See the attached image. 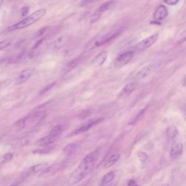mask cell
I'll use <instances>...</instances> for the list:
<instances>
[{
    "instance_id": "31",
    "label": "cell",
    "mask_w": 186,
    "mask_h": 186,
    "mask_svg": "<svg viewBox=\"0 0 186 186\" xmlns=\"http://www.w3.org/2000/svg\"><path fill=\"white\" fill-rule=\"evenodd\" d=\"M90 111L89 110H85L84 111L81 113V115H80V117H81L82 118H84L86 117H88V116H89L90 114Z\"/></svg>"
},
{
    "instance_id": "19",
    "label": "cell",
    "mask_w": 186,
    "mask_h": 186,
    "mask_svg": "<svg viewBox=\"0 0 186 186\" xmlns=\"http://www.w3.org/2000/svg\"><path fill=\"white\" fill-rule=\"evenodd\" d=\"M77 145L76 144L71 143L69 144L64 148L63 151L64 153L67 155H69L73 153L77 149Z\"/></svg>"
},
{
    "instance_id": "26",
    "label": "cell",
    "mask_w": 186,
    "mask_h": 186,
    "mask_svg": "<svg viewBox=\"0 0 186 186\" xmlns=\"http://www.w3.org/2000/svg\"><path fill=\"white\" fill-rule=\"evenodd\" d=\"M51 150V148H45L43 149L36 150L34 151L33 153H35L45 154L47 153Z\"/></svg>"
},
{
    "instance_id": "13",
    "label": "cell",
    "mask_w": 186,
    "mask_h": 186,
    "mask_svg": "<svg viewBox=\"0 0 186 186\" xmlns=\"http://www.w3.org/2000/svg\"><path fill=\"white\" fill-rule=\"evenodd\" d=\"M107 57V53L105 51L101 52L96 57L92 63V66L94 68L101 66L105 63Z\"/></svg>"
},
{
    "instance_id": "2",
    "label": "cell",
    "mask_w": 186,
    "mask_h": 186,
    "mask_svg": "<svg viewBox=\"0 0 186 186\" xmlns=\"http://www.w3.org/2000/svg\"><path fill=\"white\" fill-rule=\"evenodd\" d=\"M45 9H40L34 12L29 17L18 23L6 29L2 32L3 34H7L16 30L23 29L29 26L41 19L46 13Z\"/></svg>"
},
{
    "instance_id": "34",
    "label": "cell",
    "mask_w": 186,
    "mask_h": 186,
    "mask_svg": "<svg viewBox=\"0 0 186 186\" xmlns=\"http://www.w3.org/2000/svg\"><path fill=\"white\" fill-rule=\"evenodd\" d=\"M128 185L130 186H137V183L134 180H130L128 182Z\"/></svg>"
},
{
    "instance_id": "18",
    "label": "cell",
    "mask_w": 186,
    "mask_h": 186,
    "mask_svg": "<svg viewBox=\"0 0 186 186\" xmlns=\"http://www.w3.org/2000/svg\"><path fill=\"white\" fill-rule=\"evenodd\" d=\"M120 158V155L118 154L113 155L109 158L104 165L105 168H108L111 167Z\"/></svg>"
},
{
    "instance_id": "4",
    "label": "cell",
    "mask_w": 186,
    "mask_h": 186,
    "mask_svg": "<svg viewBox=\"0 0 186 186\" xmlns=\"http://www.w3.org/2000/svg\"><path fill=\"white\" fill-rule=\"evenodd\" d=\"M61 135L59 133L51 130L49 135L39 140L36 143L35 145L38 147H45L50 145L54 142Z\"/></svg>"
},
{
    "instance_id": "15",
    "label": "cell",
    "mask_w": 186,
    "mask_h": 186,
    "mask_svg": "<svg viewBox=\"0 0 186 186\" xmlns=\"http://www.w3.org/2000/svg\"><path fill=\"white\" fill-rule=\"evenodd\" d=\"M136 87V85L134 83H131L127 84L122 89L121 95L125 97H128L135 90Z\"/></svg>"
},
{
    "instance_id": "30",
    "label": "cell",
    "mask_w": 186,
    "mask_h": 186,
    "mask_svg": "<svg viewBox=\"0 0 186 186\" xmlns=\"http://www.w3.org/2000/svg\"><path fill=\"white\" fill-rule=\"evenodd\" d=\"M163 1L168 5H174L178 2L179 0H163Z\"/></svg>"
},
{
    "instance_id": "21",
    "label": "cell",
    "mask_w": 186,
    "mask_h": 186,
    "mask_svg": "<svg viewBox=\"0 0 186 186\" xmlns=\"http://www.w3.org/2000/svg\"><path fill=\"white\" fill-rule=\"evenodd\" d=\"M114 3L113 1H109L102 5L98 10L97 12L101 13L109 10Z\"/></svg>"
},
{
    "instance_id": "14",
    "label": "cell",
    "mask_w": 186,
    "mask_h": 186,
    "mask_svg": "<svg viewBox=\"0 0 186 186\" xmlns=\"http://www.w3.org/2000/svg\"><path fill=\"white\" fill-rule=\"evenodd\" d=\"M153 69L152 65H149L146 66L138 73L136 76V78L139 79L144 78L151 73Z\"/></svg>"
},
{
    "instance_id": "3",
    "label": "cell",
    "mask_w": 186,
    "mask_h": 186,
    "mask_svg": "<svg viewBox=\"0 0 186 186\" xmlns=\"http://www.w3.org/2000/svg\"><path fill=\"white\" fill-rule=\"evenodd\" d=\"M121 33V30L119 29L103 36L95 42L94 47L100 46L110 42L118 37Z\"/></svg>"
},
{
    "instance_id": "16",
    "label": "cell",
    "mask_w": 186,
    "mask_h": 186,
    "mask_svg": "<svg viewBox=\"0 0 186 186\" xmlns=\"http://www.w3.org/2000/svg\"><path fill=\"white\" fill-rule=\"evenodd\" d=\"M115 174L113 171L109 172L101 179L99 183V186H103L109 183L114 179Z\"/></svg>"
},
{
    "instance_id": "33",
    "label": "cell",
    "mask_w": 186,
    "mask_h": 186,
    "mask_svg": "<svg viewBox=\"0 0 186 186\" xmlns=\"http://www.w3.org/2000/svg\"><path fill=\"white\" fill-rule=\"evenodd\" d=\"M48 27H44L42 28L41 29H40L38 31L37 34V36H41L43 34L45 33L46 31L48 29Z\"/></svg>"
},
{
    "instance_id": "28",
    "label": "cell",
    "mask_w": 186,
    "mask_h": 186,
    "mask_svg": "<svg viewBox=\"0 0 186 186\" xmlns=\"http://www.w3.org/2000/svg\"><path fill=\"white\" fill-rule=\"evenodd\" d=\"M11 80L7 79L5 80V81H3L2 83H1V89H3L6 87L8 86L11 83Z\"/></svg>"
},
{
    "instance_id": "5",
    "label": "cell",
    "mask_w": 186,
    "mask_h": 186,
    "mask_svg": "<svg viewBox=\"0 0 186 186\" xmlns=\"http://www.w3.org/2000/svg\"><path fill=\"white\" fill-rule=\"evenodd\" d=\"M158 37L159 34H156L143 39L136 46V49L139 51L145 50L154 44Z\"/></svg>"
},
{
    "instance_id": "24",
    "label": "cell",
    "mask_w": 186,
    "mask_h": 186,
    "mask_svg": "<svg viewBox=\"0 0 186 186\" xmlns=\"http://www.w3.org/2000/svg\"><path fill=\"white\" fill-rule=\"evenodd\" d=\"M145 111V109L142 110L140 111L138 114L137 115V116H136L135 118L133 119V121H131V122L130 123V125H134V124H135L136 122H137V121L140 118V117H141V116L143 115V114L144 113Z\"/></svg>"
},
{
    "instance_id": "9",
    "label": "cell",
    "mask_w": 186,
    "mask_h": 186,
    "mask_svg": "<svg viewBox=\"0 0 186 186\" xmlns=\"http://www.w3.org/2000/svg\"><path fill=\"white\" fill-rule=\"evenodd\" d=\"M103 118H99L95 121H92L89 122L86 125L82 126L81 127L78 128L77 129L75 130L71 133V136H74L79 134L81 133H85L89 130L91 128L93 127L94 126L97 125V124L101 122L102 121Z\"/></svg>"
},
{
    "instance_id": "12",
    "label": "cell",
    "mask_w": 186,
    "mask_h": 186,
    "mask_svg": "<svg viewBox=\"0 0 186 186\" xmlns=\"http://www.w3.org/2000/svg\"><path fill=\"white\" fill-rule=\"evenodd\" d=\"M81 57H78L70 61L64 67L62 71L61 74L63 75H65L73 70L79 65L81 62Z\"/></svg>"
},
{
    "instance_id": "1",
    "label": "cell",
    "mask_w": 186,
    "mask_h": 186,
    "mask_svg": "<svg viewBox=\"0 0 186 186\" xmlns=\"http://www.w3.org/2000/svg\"><path fill=\"white\" fill-rule=\"evenodd\" d=\"M101 151L100 149H98L86 156L70 177L69 181V185H75L80 182L90 172L99 158Z\"/></svg>"
},
{
    "instance_id": "7",
    "label": "cell",
    "mask_w": 186,
    "mask_h": 186,
    "mask_svg": "<svg viewBox=\"0 0 186 186\" xmlns=\"http://www.w3.org/2000/svg\"><path fill=\"white\" fill-rule=\"evenodd\" d=\"M134 54V52L133 51L126 52L122 54L115 60V65L118 67L123 66L131 61Z\"/></svg>"
},
{
    "instance_id": "23",
    "label": "cell",
    "mask_w": 186,
    "mask_h": 186,
    "mask_svg": "<svg viewBox=\"0 0 186 186\" xmlns=\"http://www.w3.org/2000/svg\"><path fill=\"white\" fill-rule=\"evenodd\" d=\"M13 40L12 39H8L1 42L0 43V50L2 51L6 49L10 45Z\"/></svg>"
},
{
    "instance_id": "35",
    "label": "cell",
    "mask_w": 186,
    "mask_h": 186,
    "mask_svg": "<svg viewBox=\"0 0 186 186\" xmlns=\"http://www.w3.org/2000/svg\"><path fill=\"white\" fill-rule=\"evenodd\" d=\"M182 84L184 86H186V75L184 79Z\"/></svg>"
},
{
    "instance_id": "8",
    "label": "cell",
    "mask_w": 186,
    "mask_h": 186,
    "mask_svg": "<svg viewBox=\"0 0 186 186\" xmlns=\"http://www.w3.org/2000/svg\"><path fill=\"white\" fill-rule=\"evenodd\" d=\"M69 41L67 36H63L55 40L49 45V49L53 51H57L63 48L69 43Z\"/></svg>"
},
{
    "instance_id": "17",
    "label": "cell",
    "mask_w": 186,
    "mask_h": 186,
    "mask_svg": "<svg viewBox=\"0 0 186 186\" xmlns=\"http://www.w3.org/2000/svg\"><path fill=\"white\" fill-rule=\"evenodd\" d=\"M47 164L46 163L40 164L30 168L26 172V173L28 175H30L32 173H37V172L41 171V170L45 168L46 167H47Z\"/></svg>"
},
{
    "instance_id": "32",
    "label": "cell",
    "mask_w": 186,
    "mask_h": 186,
    "mask_svg": "<svg viewBox=\"0 0 186 186\" xmlns=\"http://www.w3.org/2000/svg\"><path fill=\"white\" fill-rule=\"evenodd\" d=\"M13 156L12 154L7 153L3 155V159L4 161H5L9 160H11Z\"/></svg>"
},
{
    "instance_id": "10",
    "label": "cell",
    "mask_w": 186,
    "mask_h": 186,
    "mask_svg": "<svg viewBox=\"0 0 186 186\" xmlns=\"http://www.w3.org/2000/svg\"><path fill=\"white\" fill-rule=\"evenodd\" d=\"M168 15V10L166 7L163 5L159 6L154 13L153 17L156 21H161L165 19Z\"/></svg>"
},
{
    "instance_id": "36",
    "label": "cell",
    "mask_w": 186,
    "mask_h": 186,
    "mask_svg": "<svg viewBox=\"0 0 186 186\" xmlns=\"http://www.w3.org/2000/svg\"><path fill=\"white\" fill-rule=\"evenodd\" d=\"M4 0H0V2H1V4L3 2Z\"/></svg>"
},
{
    "instance_id": "11",
    "label": "cell",
    "mask_w": 186,
    "mask_h": 186,
    "mask_svg": "<svg viewBox=\"0 0 186 186\" xmlns=\"http://www.w3.org/2000/svg\"><path fill=\"white\" fill-rule=\"evenodd\" d=\"M183 146L180 142L175 141L172 145L171 154L174 159L178 158L182 153Z\"/></svg>"
},
{
    "instance_id": "29",
    "label": "cell",
    "mask_w": 186,
    "mask_h": 186,
    "mask_svg": "<svg viewBox=\"0 0 186 186\" xmlns=\"http://www.w3.org/2000/svg\"><path fill=\"white\" fill-rule=\"evenodd\" d=\"M29 7L25 6L22 8L21 9V15L23 17H26L27 15L28 12H29Z\"/></svg>"
},
{
    "instance_id": "22",
    "label": "cell",
    "mask_w": 186,
    "mask_h": 186,
    "mask_svg": "<svg viewBox=\"0 0 186 186\" xmlns=\"http://www.w3.org/2000/svg\"><path fill=\"white\" fill-rule=\"evenodd\" d=\"M57 84L56 82H54L51 83L50 84H49V85H46L45 87H44L41 90L39 91V94L40 95H43L44 94L46 93L48 91H49V90H50L52 88H53Z\"/></svg>"
},
{
    "instance_id": "25",
    "label": "cell",
    "mask_w": 186,
    "mask_h": 186,
    "mask_svg": "<svg viewBox=\"0 0 186 186\" xmlns=\"http://www.w3.org/2000/svg\"><path fill=\"white\" fill-rule=\"evenodd\" d=\"M138 157L139 158L140 160L141 161L142 163H144L147 159V155L145 153L143 152H140L138 154Z\"/></svg>"
},
{
    "instance_id": "6",
    "label": "cell",
    "mask_w": 186,
    "mask_h": 186,
    "mask_svg": "<svg viewBox=\"0 0 186 186\" xmlns=\"http://www.w3.org/2000/svg\"><path fill=\"white\" fill-rule=\"evenodd\" d=\"M34 69L32 68H27L20 72L15 77V82L16 85L25 83L33 75Z\"/></svg>"
},
{
    "instance_id": "27",
    "label": "cell",
    "mask_w": 186,
    "mask_h": 186,
    "mask_svg": "<svg viewBox=\"0 0 186 186\" xmlns=\"http://www.w3.org/2000/svg\"><path fill=\"white\" fill-rule=\"evenodd\" d=\"M44 40H45V38H43L38 40V41L36 42L34 44L33 47H32V49H37V48L39 46L41 45L42 43H43Z\"/></svg>"
},
{
    "instance_id": "20",
    "label": "cell",
    "mask_w": 186,
    "mask_h": 186,
    "mask_svg": "<svg viewBox=\"0 0 186 186\" xmlns=\"http://www.w3.org/2000/svg\"><path fill=\"white\" fill-rule=\"evenodd\" d=\"M167 134L168 137L171 139L174 138L177 134L176 128L174 126L169 127L167 129Z\"/></svg>"
}]
</instances>
